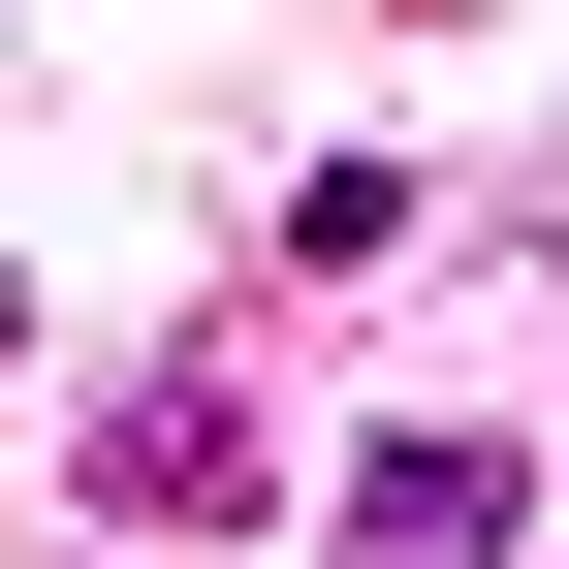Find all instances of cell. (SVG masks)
<instances>
[{
    "instance_id": "7a4b0ae2",
    "label": "cell",
    "mask_w": 569,
    "mask_h": 569,
    "mask_svg": "<svg viewBox=\"0 0 569 569\" xmlns=\"http://www.w3.org/2000/svg\"><path fill=\"white\" fill-rule=\"evenodd\" d=\"M96 507H127V538H253V411H222V380H127V411H96Z\"/></svg>"
},
{
    "instance_id": "3957f363",
    "label": "cell",
    "mask_w": 569,
    "mask_h": 569,
    "mask_svg": "<svg viewBox=\"0 0 569 569\" xmlns=\"http://www.w3.org/2000/svg\"><path fill=\"white\" fill-rule=\"evenodd\" d=\"M0 348H32V284H0Z\"/></svg>"
},
{
    "instance_id": "6da1fadb",
    "label": "cell",
    "mask_w": 569,
    "mask_h": 569,
    "mask_svg": "<svg viewBox=\"0 0 569 569\" xmlns=\"http://www.w3.org/2000/svg\"><path fill=\"white\" fill-rule=\"evenodd\" d=\"M348 569H507L538 538V443H475V411H411V443H348V507H317Z\"/></svg>"
}]
</instances>
